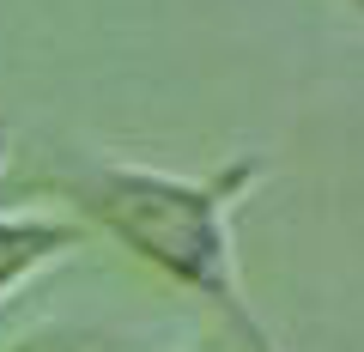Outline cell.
Here are the masks:
<instances>
[{"mask_svg": "<svg viewBox=\"0 0 364 352\" xmlns=\"http://www.w3.org/2000/svg\"><path fill=\"white\" fill-rule=\"evenodd\" d=\"M104 213L122 225V231L140 237V249L164 255L170 267H182V274H200V261L213 255L207 201L182 195V188H140V183H128L122 195L104 201Z\"/></svg>", "mask_w": 364, "mask_h": 352, "instance_id": "1", "label": "cell"}, {"mask_svg": "<svg viewBox=\"0 0 364 352\" xmlns=\"http://www.w3.org/2000/svg\"><path fill=\"white\" fill-rule=\"evenodd\" d=\"M31 249H37V243H25V231H0V279L13 274V267L31 255Z\"/></svg>", "mask_w": 364, "mask_h": 352, "instance_id": "2", "label": "cell"}]
</instances>
